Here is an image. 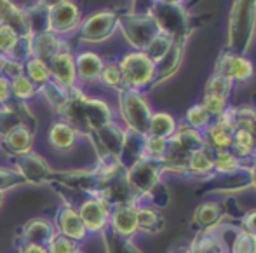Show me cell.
I'll return each instance as SVG.
<instances>
[{"label": "cell", "instance_id": "obj_1", "mask_svg": "<svg viewBox=\"0 0 256 253\" xmlns=\"http://www.w3.org/2000/svg\"><path fill=\"white\" fill-rule=\"evenodd\" d=\"M58 115L61 117V121L72 126L77 131V135L82 136H89L91 131L114 121L110 107L104 101L89 98L77 86L70 88V98L66 105L58 112Z\"/></svg>", "mask_w": 256, "mask_h": 253}, {"label": "cell", "instance_id": "obj_2", "mask_svg": "<svg viewBox=\"0 0 256 253\" xmlns=\"http://www.w3.org/2000/svg\"><path fill=\"white\" fill-rule=\"evenodd\" d=\"M51 187L60 194V197L63 199L64 204L72 206L78 213L88 232H102L104 227L108 225L112 208L104 201L100 199V197L88 192H82V190L68 189V187L58 185V183H51Z\"/></svg>", "mask_w": 256, "mask_h": 253}, {"label": "cell", "instance_id": "obj_3", "mask_svg": "<svg viewBox=\"0 0 256 253\" xmlns=\"http://www.w3.org/2000/svg\"><path fill=\"white\" fill-rule=\"evenodd\" d=\"M118 108H120L122 119L128 124V129H132L140 135L148 133L152 110L142 93L128 88L118 89Z\"/></svg>", "mask_w": 256, "mask_h": 253}, {"label": "cell", "instance_id": "obj_4", "mask_svg": "<svg viewBox=\"0 0 256 253\" xmlns=\"http://www.w3.org/2000/svg\"><path fill=\"white\" fill-rule=\"evenodd\" d=\"M122 70V81L124 88L142 91L143 88H148L154 82L155 63L146 56L143 51L129 53L118 61Z\"/></svg>", "mask_w": 256, "mask_h": 253}, {"label": "cell", "instance_id": "obj_5", "mask_svg": "<svg viewBox=\"0 0 256 253\" xmlns=\"http://www.w3.org/2000/svg\"><path fill=\"white\" fill-rule=\"evenodd\" d=\"M162 171H164L162 161H155V159L145 157V155L126 171L129 185L140 197V204L160 183L158 180H160Z\"/></svg>", "mask_w": 256, "mask_h": 253}, {"label": "cell", "instance_id": "obj_6", "mask_svg": "<svg viewBox=\"0 0 256 253\" xmlns=\"http://www.w3.org/2000/svg\"><path fill=\"white\" fill-rule=\"evenodd\" d=\"M118 28L124 34L126 41L134 49L143 51L150 44V41L158 34L157 23L152 14H136V16L118 18Z\"/></svg>", "mask_w": 256, "mask_h": 253}, {"label": "cell", "instance_id": "obj_7", "mask_svg": "<svg viewBox=\"0 0 256 253\" xmlns=\"http://www.w3.org/2000/svg\"><path fill=\"white\" fill-rule=\"evenodd\" d=\"M10 164L14 166V171H18L23 176L24 183H30V185L51 183V176L54 173L52 168L37 152L30 150L26 154L14 155V157H10Z\"/></svg>", "mask_w": 256, "mask_h": 253}, {"label": "cell", "instance_id": "obj_8", "mask_svg": "<svg viewBox=\"0 0 256 253\" xmlns=\"http://www.w3.org/2000/svg\"><path fill=\"white\" fill-rule=\"evenodd\" d=\"M118 28V16L112 11H100L94 13L80 23L77 28V35L82 42L98 44L114 35Z\"/></svg>", "mask_w": 256, "mask_h": 253}, {"label": "cell", "instance_id": "obj_9", "mask_svg": "<svg viewBox=\"0 0 256 253\" xmlns=\"http://www.w3.org/2000/svg\"><path fill=\"white\" fill-rule=\"evenodd\" d=\"M89 138L94 143V149L98 152L100 161H110V159L118 161L122 145H124L126 129H122L118 124L110 121L104 126H102V128L91 131Z\"/></svg>", "mask_w": 256, "mask_h": 253}, {"label": "cell", "instance_id": "obj_10", "mask_svg": "<svg viewBox=\"0 0 256 253\" xmlns=\"http://www.w3.org/2000/svg\"><path fill=\"white\" fill-rule=\"evenodd\" d=\"M26 126L32 131H37V119L26 107V103L18 100H9L7 103L0 105V138L10 133L12 129Z\"/></svg>", "mask_w": 256, "mask_h": 253}, {"label": "cell", "instance_id": "obj_11", "mask_svg": "<svg viewBox=\"0 0 256 253\" xmlns=\"http://www.w3.org/2000/svg\"><path fill=\"white\" fill-rule=\"evenodd\" d=\"M82 23L80 7L74 0H63L56 7L49 9V32L56 35H66L77 30Z\"/></svg>", "mask_w": 256, "mask_h": 253}, {"label": "cell", "instance_id": "obj_12", "mask_svg": "<svg viewBox=\"0 0 256 253\" xmlns=\"http://www.w3.org/2000/svg\"><path fill=\"white\" fill-rule=\"evenodd\" d=\"M56 236V227L52 222L40 216L30 218L28 222H24L18 230L16 244L24 243V244H37V246H46L51 243V239Z\"/></svg>", "mask_w": 256, "mask_h": 253}, {"label": "cell", "instance_id": "obj_13", "mask_svg": "<svg viewBox=\"0 0 256 253\" xmlns=\"http://www.w3.org/2000/svg\"><path fill=\"white\" fill-rule=\"evenodd\" d=\"M52 223H54V227H56L58 234H63L68 239L77 241V243L84 241L89 234L84 222H82L80 216H78V213L68 204H61L60 208H58Z\"/></svg>", "mask_w": 256, "mask_h": 253}, {"label": "cell", "instance_id": "obj_14", "mask_svg": "<svg viewBox=\"0 0 256 253\" xmlns=\"http://www.w3.org/2000/svg\"><path fill=\"white\" fill-rule=\"evenodd\" d=\"M51 79L64 88L77 86V70H75V56L72 54L70 48L63 49L56 56L48 61Z\"/></svg>", "mask_w": 256, "mask_h": 253}, {"label": "cell", "instance_id": "obj_15", "mask_svg": "<svg viewBox=\"0 0 256 253\" xmlns=\"http://www.w3.org/2000/svg\"><path fill=\"white\" fill-rule=\"evenodd\" d=\"M216 74L230 79L232 82H244L253 75V65L240 54L225 53L216 65Z\"/></svg>", "mask_w": 256, "mask_h": 253}, {"label": "cell", "instance_id": "obj_16", "mask_svg": "<svg viewBox=\"0 0 256 253\" xmlns=\"http://www.w3.org/2000/svg\"><path fill=\"white\" fill-rule=\"evenodd\" d=\"M68 44L60 37V35L52 34V32H40V34L32 35V56L38 58L44 63H48L51 58L66 49Z\"/></svg>", "mask_w": 256, "mask_h": 253}, {"label": "cell", "instance_id": "obj_17", "mask_svg": "<svg viewBox=\"0 0 256 253\" xmlns=\"http://www.w3.org/2000/svg\"><path fill=\"white\" fill-rule=\"evenodd\" d=\"M136 208H138L136 204H124V206H115V208H112L108 225L117 234L131 239V237L138 232V225H136Z\"/></svg>", "mask_w": 256, "mask_h": 253}, {"label": "cell", "instance_id": "obj_18", "mask_svg": "<svg viewBox=\"0 0 256 253\" xmlns=\"http://www.w3.org/2000/svg\"><path fill=\"white\" fill-rule=\"evenodd\" d=\"M0 25L16 32L20 37L32 35L24 9L18 7L12 0H0Z\"/></svg>", "mask_w": 256, "mask_h": 253}, {"label": "cell", "instance_id": "obj_19", "mask_svg": "<svg viewBox=\"0 0 256 253\" xmlns=\"http://www.w3.org/2000/svg\"><path fill=\"white\" fill-rule=\"evenodd\" d=\"M182 56H183V37H176V39H172L171 48L162 56V60H158L157 63H155V75H154L152 86L162 82L164 79L171 77V75L178 70Z\"/></svg>", "mask_w": 256, "mask_h": 253}, {"label": "cell", "instance_id": "obj_20", "mask_svg": "<svg viewBox=\"0 0 256 253\" xmlns=\"http://www.w3.org/2000/svg\"><path fill=\"white\" fill-rule=\"evenodd\" d=\"M104 61L92 51H82L75 56V70H77V81L80 82H94L100 79Z\"/></svg>", "mask_w": 256, "mask_h": 253}, {"label": "cell", "instance_id": "obj_21", "mask_svg": "<svg viewBox=\"0 0 256 253\" xmlns=\"http://www.w3.org/2000/svg\"><path fill=\"white\" fill-rule=\"evenodd\" d=\"M143 145H145V135H140L132 129H126L124 145H122L120 155H118V164L126 171L143 157Z\"/></svg>", "mask_w": 256, "mask_h": 253}, {"label": "cell", "instance_id": "obj_22", "mask_svg": "<svg viewBox=\"0 0 256 253\" xmlns=\"http://www.w3.org/2000/svg\"><path fill=\"white\" fill-rule=\"evenodd\" d=\"M34 135L35 133L32 129H28L26 126H20V128L12 129V131L4 136L2 147L6 149V152L10 157L26 154L34 147Z\"/></svg>", "mask_w": 256, "mask_h": 253}, {"label": "cell", "instance_id": "obj_23", "mask_svg": "<svg viewBox=\"0 0 256 253\" xmlns=\"http://www.w3.org/2000/svg\"><path fill=\"white\" fill-rule=\"evenodd\" d=\"M226 215V209L223 208L222 202L208 201L197 206L194 213V222L200 227L202 230H211L214 225H218Z\"/></svg>", "mask_w": 256, "mask_h": 253}, {"label": "cell", "instance_id": "obj_24", "mask_svg": "<svg viewBox=\"0 0 256 253\" xmlns=\"http://www.w3.org/2000/svg\"><path fill=\"white\" fill-rule=\"evenodd\" d=\"M185 253H228L225 237L212 230H204L186 246Z\"/></svg>", "mask_w": 256, "mask_h": 253}, {"label": "cell", "instance_id": "obj_25", "mask_svg": "<svg viewBox=\"0 0 256 253\" xmlns=\"http://www.w3.org/2000/svg\"><path fill=\"white\" fill-rule=\"evenodd\" d=\"M77 131L72 126H68L64 121L52 122L51 129H49V143L54 150L66 152L77 143Z\"/></svg>", "mask_w": 256, "mask_h": 253}, {"label": "cell", "instance_id": "obj_26", "mask_svg": "<svg viewBox=\"0 0 256 253\" xmlns=\"http://www.w3.org/2000/svg\"><path fill=\"white\" fill-rule=\"evenodd\" d=\"M212 155L214 152L208 147L196 150L188 157V164H186V175L190 176H211L214 173V162H212Z\"/></svg>", "mask_w": 256, "mask_h": 253}, {"label": "cell", "instance_id": "obj_27", "mask_svg": "<svg viewBox=\"0 0 256 253\" xmlns=\"http://www.w3.org/2000/svg\"><path fill=\"white\" fill-rule=\"evenodd\" d=\"M136 225H138V230L157 234L164 227V218H162L160 211L155 209L154 206L138 204V208H136Z\"/></svg>", "mask_w": 256, "mask_h": 253}, {"label": "cell", "instance_id": "obj_28", "mask_svg": "<svg viewBox=\"0 0 256 253\" xmlns=\"http://www.w3.org/2000/svg\"><path fill=\"white\" fill-rule=\"evenodd\" d=\"M248 159H240L234 154L232 150H220L214 152L212 155V162H214V171L225 173V175H234L242 169H246Z\"/></svg>", "mask_w": 256, "mask_h": 253}, {"label": "cell", "instance_id": "obj_29", "mask_svg": "<svg viewBox=\"0 0 256 253\" xmlns=\"http://www.w3.org/2000/svg\"><path fill=\"white\" fill-rule=\"evenodd\" d=\"M102 234H103V243L104 248H106V253H142L132 244V241L129 237L117 234L110 225L104 227Z\"/></svg>", "mask_w": 256, "mask_h": 253}, {"label": "cell", "instance_id": "obj_30", "mask_svg": "<svg viewBox=\"0 0 256 253\" xmlns=\"http://www.w3.org/2000/svg\"><path fill=\"white\" fill-rule=\"evenodd\" d=\"M38 93L44 95V98L48 100V103L51 105V108L56 114L66 105L68 98H70V88H64V86L58 84L52 79L49 82H46L42 88H38Z\"/></svg>", "mask_w": 256, "mask_h": 253}, {"label": "cell", "instance_id": "obj_31", "mask_svg": "<svg viewBox=\"0 0 256 253\" xmlns=\"http://www.w3.org/2000/svg\"><path fill=\"white\" fill-rule=\"evenodd\" d=\"M176 131V122L169 114H152L148 124V136H155V138L169 140Z\"/></svg>", "mask_w": 256, "mask_h": 253}, {"label": "cell", "instance_id": "obj_32", "mask_svg": "<svg viewBox=\"0 0 256 253\" xmlns=\"http://www.w3.org/2000/svg\"><path fill=\"white\" fill-rule=\"evenodd\" d=\"M23 65H24V75H26L37 88H42L46 82L51 81L49 67H48V63H44L42 60L32 56L30 60H26Z\"/></svg>", "mask_w": 256, "mask_h": 253}, {"label": "cell", "instance_id": "obj_33", "mask_svg": "<svg viewBox=\"0 0 256 253\" xmlns=\"http://www.w3.org/2000/svg\"><path fill=\"white\" fill-rule=\"evenodd\" d=\"M37 95H38V88L24 74L10 79V96H12V100L26 103L28 100L35 98Z\"/></svg>", "mask_w": 256, "mask_h": 253}, {"label": "cell", "instance_id": "obj_34", "mask_svg": "<svg viewBox=\"0 0 256 253\" xmlns=\"http://www.w3.org/2000/svg\"><path fill=\"white\" fill-rule=\"evenodd\" d=\"M171 44H172V37H169V35L158 32V34L155 35L152 41H150V44L146 46L145 49H143V53H145L146 56H148L150 60L154 61V63H157V61L162 60V56H164V54L169 51Z\"/></svg>", "mask_w": 256, "mask_h": 253}, {"label": "cell", "instance_id": "obj_35", "mask_svg": "<svg viewBox=\"0 0 256 253\" xmlns=\"http://www.w3.org/2000/svg\"><path fill=\"white\" fill-rule=\"evenodd\" d=\"M98 81H102V84L108 86V88H115V89L124 88L122 70H120L118 61H106V63H103L102 74H100Z\"/></svg>", "mask_w": 256, "mask_h": 253}, {"label": "cell", "instance_id": "obj_36", "mask_svg": "<svg viewBox=\"0 0 256 253\" xmlns=\"http://www.w3.org/2000/svg\"><path fill=\"white\" fill-rule=\"evenodd\" d=\"M211 122H212V117L204 110L202 105H196V107H192L186 112V124H188V128H194V129H197V131H200V129L208 128Z\"/></svg>", "mask_w": 256, "mask_h": 253}, {"label": "cell", "instance_id": "obj_37", "mask_svg": "<svg viewBox=\"0 0 256 253\" xmlns=\"http://www.w3.org/2000/svg\"><path fill=\"white\" fill-rule=\"evenodd\" d=\"M168 150V140L155 138V136L145 135V145H143V155L155 161H162Z\"/></svg>", "mask_w": 256, "mask_h": 253}, {"label": "cell", "instance_id": "obj_38", "mask_svg": "<svg viewBox=\"0 0 256 253\" xmlns=\"http://www.w3.org/2000/svg\"><path fill=\"white\" fill-rule=\"evenodd\" d=\"M228 253H256V237L239 230L228 246Z\"/></svg>", "mask_w": 256, "mask_h": 253}, {"label": "cell", "instance_id": "obj_39", "mask_svg": "<svg viewBox=\"0 0 256 253\" xmlns=\"http://www.w3.org/2000/svg\"><path fill=\"white\" fill-rule=\"evenodd\" d=\"M232 84L234 82L230 79L223 77L220 74H214L209 79L208 86H206V95H216V96H223V98H228Z\"/></svg>", "mask_w": 256, "mask_h": 253}, {"label": "cell", "instance_id": "obj_40", "mask_svg": "<svg viewBox=\"0 0 256 253\" xmlns=\"http://www.w3.org/2000/svg\"><path fill=\"white\" fill-rule=\"evenodd\" d=\"M49 253H77L78 251V243L77 241L68 239L63 234H58L51 239V243L48 244Z\"/></svg>", "mask_w": 256, "mask_h": 253}, {"label": "cell", "instance_id": "obj_41", "mask_svg": "<svg viewBox=\"0 0 256 253\" xmlns=\"http://www.w3.org/2000/svg\"><path fill=\"white\" fill-rule=\"evenodd\" d=\"M18 39H20V35H18L16 32H12L10 28L0 25V54L9 58L10 54H12L14 48H16Z\"/></svg>", "mask_w": 256, "mask_h": 253}, {"label": "cell", "instance_id": "obj_42", "mask_svg": "<svg viewBox=\"0 0 256 253\" xmlns=\"http://www.w3.org/2000/svg\"><path fill=\"white\" fill-rule=\"evenodd\" d=\"M204 107V110L208 112L211 117H216L218 119L223 112L226 110V98L223 96H216V95H204V100L200 103Z\"/></svg>", "mask_w": 256, "mask_h": 253}, {"label": "cell", "instance_id": "obj_43", "mask_svg": "<svg viewBox=\"0 0 256 253\" xmlns=\"http://www.w3.org/2000/svg\"><path fill=\"white\" fill-rule=\"evenodd\" d=\"M21 185H24V180L20 173L14 169L0 168V192H6V190L16 189Z\"/></svg>", "mask_w": 256, "mask_h": 253}, {"label": "cell", "instance_id": "obj_44", "mask_svg": "<svg viewBox=\"0 0 256 253\" xmlns=\"http://www.w3.org/2000/svg\"><path fill=\"white\" fill-rule=\"evenodd\" d=\"M2 74L6 75L7 79H14V77H18V75H23L24 74V65L21 63V61L6 58V63H4Z\"/></svg>", "mask_w": 256, "mask_h": 253}, {"label": "cell", "instance_id": "obj_45", "mask_svg": "<svg viewBox=\"0 0 256 253\" xmlns=\"http://www.w3.org/2000/svg\"><path fill=\"white\" fill-rule=\"evenodd\" d=\"M240 230H244V232H248L256 237V209L244 215L242 222H240Z\"/></svg>", "mask_w": 256, "mask_h": 253}, {"label": "cell", "instance_id": "obj_46", "mask_svg": "<svg viewBox=\"0 0 256 253\" xmlns=\"http://www.w3.org/2000/svg\"><path fill=\"white\" fill-rule=\"evenodd\" d=\"M9 100H12V96H10V79L0 74V105L7 103Z\"/></svg>", "mask_w": 256, "mask_h": 253}, {"label": "cell", "instance_id": "obj_47", "mask_svg": "<svg viewBox=\"0 0 256 253\" xmlns=\"http://www.w3.org/2000/svg\"><path fill=\"white\" fill-rule=\"evenodd\" d=\"M18 253H49L46 246H37V244H24L18 243Z\"/></svg>", "mask_w": 256, "mask_h": 253}, {"label": "cell", "instance_id": "obj_48", "mask_svg": "<svg viewBox=\"0 0 256 253\" xmlns=\"http://www.w3.org/2000/svg\"><path fill=\"white\" fill-rule=\"evenodd\" d=\"M63 0H38V6L46 7V9H52V7H56L58 4H61Z\"/></svg>", "mask_w": 256, "mask_h": 253}, {"label": "cell", "instance_id": "obj_49", "mask_svg": "<svg viewBox=\"0 0 256 253\" xmlns=\"http://www.w3.org/2000/svg\"><path fill=\"white\" fill-rule=\"evenodd\" d=\"M250 178H251V183L256 187V159H253L251 162V168H250Z\"/></svg>", "mask_w": 256, "mask_h": 253}, {"label": "cell", "instance_id": "obj_50", "mask_svg": "<svg viewBox=\"0 0 256 253\" xmlns=\"http://www.w3.org/2000/svg\"><path fill=\"white\" fill-rule=\"evenodd\" d=\"M4 63H6V56L0 54V74H2V70H4Z\"/></svg>", "mask_w": 256, "mask_h": 253}, {"label": "cell", "instance_id": "obj_51", "mask_svg": "<svg viewBox=\"0 0 256 253\" xmlns=\"http://www.w3.org/2000/svg\"><path fill=\"white\" fill-rule=\"evenodd\" d=\"M4 204V192H0V208H2Z\"/></svg>", "mask_w": 256, "mask_h": 253}, {"label": "cell", "instance_id": "obj_52", "mask_svg": "<svg viewBox=\"0 0 256 253\" xmlns=\"http://www.w3.org/2000/svg\"><path fill=\"white\" fill-rule=\"evenodd\" d=\"M162 2H168V4H176L178 0H162Z\"/></svg>", "mask_w": 256, "mask_h": 253}, {"label": "cell", "instance_id": "obj_53", "mask_svg": "<svg viewBox=\"0 0 256 253\" xmlns=\"http://www.w3.org/2000/svg\"><path fill=\"white\" fill-rule=\"evenodd\" d=\"M254 122H256V110H254Z\"/></svg>", "mask_w": 256, "mask_h": 253}, {"label": "cell", "instance_id": "obj_54", "mask_svg": "<svg viewBox=\"0 0 256 253\" xmlns=\"http://www.w3.org/2000/svg\"><path fill=\"white\" fill-rule=\"evenodd\" d=\"M77 253H82V251H80V250H78V251H77Z\"/></svg>", "mask_w": 256, "mask_h": 253}]
</instances>
